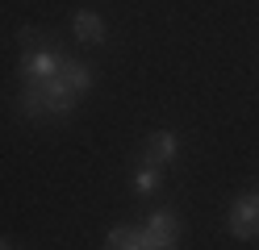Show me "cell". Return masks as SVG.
<instances>
[{
	"label": "cell",
	"instance_id": "cell-8",
	"mask_svg": "<svg viewBox=\"0 0 259 250\" xmlns=\"http://www.w3.org/2000/svg\"><path fill=\"white\" fill-rule=\"evenodd\" d=\"M17 113L29 117V121H46V100H42V92L34 88V83H25V88L17 92Z\"/></svg>",
	"mask_w": 259,
	"mask_h": 250
},
{
	"label": "cell",
	"instance_id": "cell-12",
	"mask_svg": "<svg viewBox=\"0 0 259 250\" xmlns=\"http://www.w3.org/2000/svg\"><path fill=\"white\" fill-rule=\"evenodd\" d=\"M0 250H13V246H9V242H5V238H0Z\"/></svg>",
	"mask_w": 259,
	"mask_h": 250
},
{
	"label": "cell",
	"instance_id": "cell-2",
	"mask_svg": "<svg viewBox=\"0 0 259 250\" xmlns=\"http://www.w3.org/2000/svg\"><path fill=\"white\" fill-rule=\"evenodd\" d=\"M59 67H63V55L51 42H42V46H34V50L21 55V79L25 83H46V79L59 75Z\"/></svg>",
	"mask_w": 259,
	"mask_h": 250
},
{
	"label": "cell",
	"instance_id": "cell-6",
	"mask_svg": "<svg viewBox=\"0 0 259 250\" xmlns=\"http://www.w3.org/2000/svg\"><path fill=\"white\" fill-rule=\"evenodd\" d=\"M71 33H75V42H84V46H101L109 29H105V17L96 9H79L71 17Z\"/></svg>",
	"mask_w": 259,
	"mask_h": 250
},
{
	"label": "cell",
	"instance_id": "cell-3",
	"mask_svg": "<svg viewBox=\"0 0 259 250\" xmlns=\"http://www.w3.org/2000/svg\"><path fill=\"white\" fill-rule=\"evenodd\" d=\"M226 225H230V233H234V238H242V242L259 238V192L238 196L234 209H230V217H226Z\"/></svg>",
	"mask_w": 259,
	"mask_h": 250
},
{
	"label": "cell",
	"instance_id": "cell-1",
	"mask_svg": "<svg viewBox=\"0 0 259 250\" xmlns=\"http://www.w3.org/2000/svg\"><path fill=\"white\" fill-rule=\"evenodd\" d=\"M138 242H142V250H176V242H180V217L171 209H155L147 217V225L138 229Z\"/></svg>",
	"mask_w": 259,
	"mask_h": 250
},
{
	"label": "cell",
	"instance_id": "cell-7",
	"mask_svg": "<svg viewBox=\"0 0 259 250\" xmlns=\"http://www.w3.org/2000/svg\"><path fill=\"white\" fill-rule=\"evenodd\" d=\"M59 79L67 83V88H71L75 96H84V92L92 88V67H88V63H79V59H67V55H63V67H59Z\"/></svg>",
	"mask_w": 259,
	"mask_h": 250
},
{
	"label": "cell",
	"instance_id": "cell-11",
	"mask_svg": "<svg viewBox=\"0 0 259 250\" xmlns=\"http://www.w3.org/2000/svg\"><path fill=\"white\" fill-rule=\"evenodd\" d=\"M17 42H21V46H25V50H34V46H42V42H46V38H42V33H38V29H29V25H25V29H21V33H17Z\"/></svg>",
	"mask_w": 259,
	"mask_h": 250
},
{
	"label": "cell",
	"instance_id": "cell-5",
	"mask_svg": "<svg viewBox=\"0 0 259 250\" xmlns=\"http://www.w3.org/2000/svg\"><path fill=\"white\" fill-rule=\"evenodd\" d=\"M34 88H38L42 100H46V117H71L75 105H79V96H75L59 75H55V79H46V83H34Z\"/></svg>",
	"mask_w": 259,
	"mask_h": 250
},
{
	"label": "cell",
	"instance_id": "cell-4",
	"mask_svg": "<svg viewBox=\"0 0 259 250\" xmlns=\"http://www.w3.org/2000/svg\"><path fill=\"white\" fill-rule=\"evenodd\" d=\"M176 155H180V138H176V129H155L151 138H147V146H142V163L159 167V171L171 167Z\"/></svg>",
	"mask_w": 259,
	"mask_h": 250
},
{
	"label": "cell",
	"instance_id": "cell-9",
	"mask_svg": "<svg viewBox=\"0 0 259 250\" xmlns=\"http://www.w3.org/2000/svg\"><path fill=\"white\" fill-rule=\"evenodd\" d=\"M105 250H142L138 229H130V225H113V229H109V238H105Z\"/></svg>",
	"mask_w": 259,
	"mask_h": 250
},
{
	"label": "cell",
	"instance_id": "cell-10",
	"mask_svg": "<svg viewBox=\"0 0 259 250\" xmlns=\"http://www.w3.org/2000/svg\"><path fill=\"white\" fill-rule=\"evenodd\" d=\"M159 188V167H151V163H142L138 171H134V192L138 196H151Z\"/></svg>",
	"mask_w": 259,
	"mask_h": 250
}]
</instances>
